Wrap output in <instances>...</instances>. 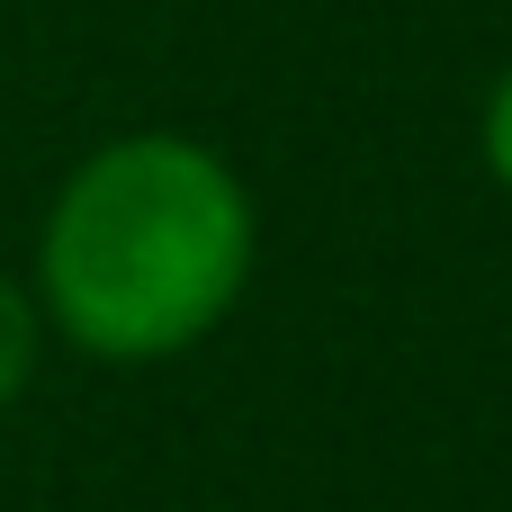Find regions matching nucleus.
<instances>
[{
	"label": "nucleus",
	"mask_w": 512,
	"mask_h": 512,
	"mask_svg": "<svg viewBox=\"0 0 512 512\" xmlns=\"http://www.w3.org/2000/svg\"><path fill=\"white\" fill-rule=\"evenodd\" d=\"M477 144H486V171L512 189V63L495 72V90H486V126H477Z\"/></svg>",
	"instance_id": "7ed1b4c3"
},
{
	"label": "nucleus",
	"mask_w": 512,
	"mask_h": 512,
	"mask_svg": "<svg viewBox=\"0 0 512 512\" xmlns=\"http://www.w3.org/2000/svg\"><path fill=\"white\" fill-rule=\"evenodd\" d=\"M252 189L198 135H117L72 162L36 234V315L117 369L207 342L252 279Z\"/></svg>",
	"instance_id": "f257e3e1"
},
{
	"label": "nucleus",
	"mask_w": 512,
	"mask_h": 512,
	"mask_svg": "<svg viewBox=\"0 0 512 512\" xmlns=\"http://www.w3.org/2000/svg\"><path fill=\"white\" fill-rule=\"evenodd\" d=\"M36 351H45V315H36V297L0 270V405H18V396H27Z\"/></svg>",
	"instance_id": "f03ea898"
}]
</instances>
